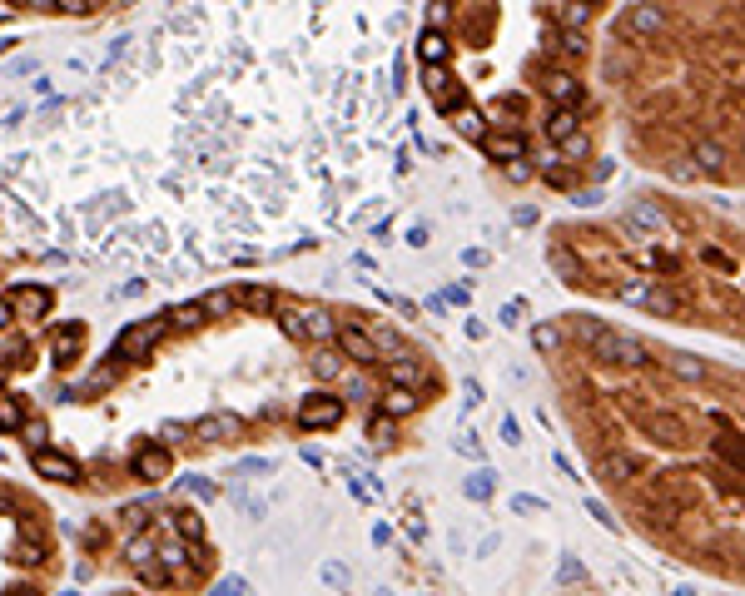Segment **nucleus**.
I'll return each instance as SVG.
<instances>
[{
	"label": "nucleus",
	"instance_id": "2",
	"mask_svg": "<svg viewBox=\"0 0 745 596\" xmlns=\"http://www.w3.org/2000/svg\"><path fill=\"white\" fill-rule=\"evenodd\" d=\"M602 10L433 5L417 36V85L497 170L577 194L612 130L592 70Z\"/></svg>",
	"mask_w": 745,
	"mask_h": 596
},
{
	"label": "nucleus",
	"instance_id": "8",
	"mask_svg": "<svg viewBox=\"0 0 745 596\" xmlns=\"http://www.w3.org/2000/svg\"><path fill=\"white\" fill-rule=\"evenodd\" d=\"M105 596H144V591H134V587H130V591H105Z\"/></svg>",
	"mask_w": 745,
	"mask_h": 596
},
{
	"label": "nucleus",
	"instance_id": "5",
	"mask_svg": "<svg viewBox=\"0 0 745 596\" xmlns=\"http://www.w3.org/2000/svg\"><path fill=\"white\" fill-rule=\"evenodd\" d=\"M80 557L85 577L120 571L144 596H199L219 571V547L205 517L169 497L115 502L80 532Z\"/></svg>",
	"mask_w": 745,
	"mask_h": 596
},
{
	"label": "nucleus",
	"instance_id": "3",
	"mask_svg": "<svg viewBox=\"0 0 745 596\" xmlns=\"http://www.w3.org/2000/svg\"><path fill=\"white\" fill-rule=\"evenodd\" d=\"M596 36V95L621 150L671 184L736 189L740 5H612Z\"/></svg>",
	"mask_w": 745,
	"mask_h": 596
},
{
	"label": "nucleus",
	"instance_id": "6",
	"mask_svg": "<svg viewBox=\"0 0 745 596\" xmlns=\"http://www.w3.org/2000/svg\"><path fill=\"white\" fill-rule=\"evenodd\" d=\"M65 577L60 517L36 487L0 477V596H55Z\"/></svg>",
	"mask_w": 745,
	"mask_h": 596
},
{
	"label": "nucleus",
	"instance_id": "4",
	"mask_svg": "<svg viewBox=\"0 0 745 596\" xmlns=\"http://www.w3.org/2000/svg\"><path fill=\"white\" fill-rule=\"evenodd\" d=\"M547 264L582 298L740 339V224L701 199L646 189L602 219H561Z\"/></svg>",
	"mask_w": 745,
	"mask_h": 596
},
{
	"label": "nucleus",
	"instance_id": "7",
	"mask_svg": "<svg viewBox=\"0 0 745 596\" xmlns=\"http://www.w3.org/2000/svg\"><path fill=\"white\" fill-rule=\"evenodd\" d=\"M5 278H10V258L0 254V288H5Z\"/></svg>",
	"mask_w": 745,
	"mask_h": 596
},
{
	"label": "nucleus",
	"instance_id": "1",
	"mask_svg": "<svg viewBox=\"0 0 745 596\" xmlns=\"http://www.w3.org/2000/svg\"><path fill=\"white\" fill-rule=\"evenodd\" d=\"M532 343L621 522L681 567L740 581V368L596 313H557Z\"/></svg>",
	"mask_w": 745,
	"mask_h": 596
}]
</instances>
